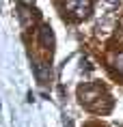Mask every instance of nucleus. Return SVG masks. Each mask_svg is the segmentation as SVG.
<instances>
[{"mask_svg": "<svg viewBox=\"0 0 123 127\" xmlns=\"http://www.w3.org/2000/svg\"><path fill=\"white\" fill-rule=\"evenodd\" d=\"M110 67L115 69L119 75H123V52H115L110 56Z\"/></svg>", "mask_w": 123, "mask_h": 127, "instance_id": "nucleus-5", "label": "nucleus"}, {"mask_svg": "<svg viewBox=\"0 0 123 127\" xmlns=\"http://www.w3.org/2000/svg\"><path fill=\"white\" fill-rule=\"evenodd\" d=\"M78 97H80V103L82 106H86L89 110H95V112H102V99H110L108 95L104 93L99 86L95 84H89V86H82L78 91Z\"/></svg>", "mask_w": 123, "mask_h": 127, "instance_id": "nucleus-1", "label": "nucleus"}, {"mask_svg": "<svg viewBox=\"0 0 123 127\" xmlns=\"http://www.w3.org/2000/svg\"><path fill=\"white\" fill-rule=\"evenodd\" d=\"M65 13L71 17V20L80 22V20H86L91 15V9H93V2L91 0H65Z\"/></svg>", "mask_w": 123, "mask_h": 127, "instance_id": "nucleus-2", "label": "nucleus"}, {"mask_svg": "<svg viewBox=\"0 0 123 127\" xmlns=\"http://www.w3.org/2000/svg\"><path fill=\"white\" fill-rule=\"evenodd\" d=\"M33 69H35V78H37V82H39L41 86L50 84V80H52V65H50V63H45V60H37Z\"/></svg>", "mask_w": 123, "mask_h": 127, "instance_id": "nucleus-3", "label": "nucleus"}, {"mask_svg": "<svg viewBox=\"0 0 123 127\" xmlns=\"http://www.w3.org/2000/svg\"><path fill=\"white\" fill-rule=\"evenodd\" d=\"M37 37H39V43L45 50H54V43H56V39H54V30L50 28V24H41L39 26V30H37Z\"/></svg>", "mask_w": 123, "mask_h": 127, "instance_id": "nucleus-4", "label": "nucleus"}]
</instances>
